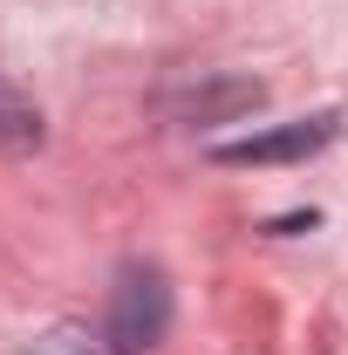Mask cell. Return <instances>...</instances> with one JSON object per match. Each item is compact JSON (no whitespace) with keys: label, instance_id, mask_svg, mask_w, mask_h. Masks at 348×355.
Here are the masks:
<instances>
[{"label":"cell","instance_id":"obj_1","mask_svg":"<svg viewBox=\"0 0 348 355\" xmlns=\"http://www.w3.org/2000/svg\"><path fill=\"white\" fill-rule=\"evenodd\" d=\"M171 328V280L150 260H130L116 273V294H110V355H150Z\"/></svg>","mask_w":348,"mask_h":355},{"label":"cell","instance_id":"obj_2","mask_svg":"<svg viewBox=\"0 0 348 355\" xmlns=\"http://www.w3.org/2000/svg\"><path fill=\"white\" fill-rule=\"evenodd\" d=\"M342 130V116L335 110H321V116H294V123H280V130H260V137H239V144H212L218 164H301L314 150H328Z\"/></svg>","mask_w":348,"mask_h":355},{"label":"cell","instance_id":"obj_3","mask_svg":"<svg viewBox=\"0 0 348 355\" xmlns=\"http://www.w3.org/2000/svg\"><path fill=\"white\" fill-rule=\"evenodd\" d=\"M0 150H42V110L14 83H0Z\"/></svg>","mask_w":348,"mask_h":355}]
</instances>
